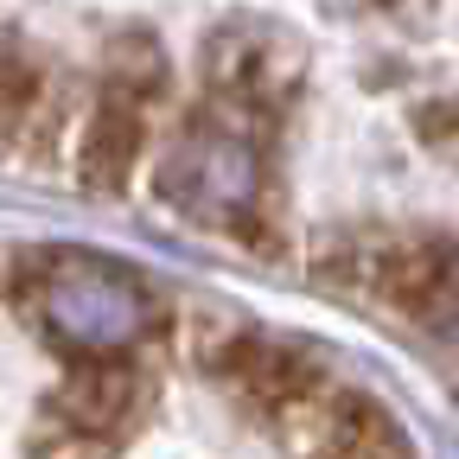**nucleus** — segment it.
I'll use <instances>...</instances> for the list:
<instances>
[{
	"label": "nucleus",
	"mask_w": 459,
	"mask_h": 459,
	"mask_svg": "<svg viewBox=\"0 0 459 459\" xmlns=\"http://www.w3.org/2000/svg\"><path fill=\"white\" fill-rule=\"evenodd\" d=\"M141 153H147V96L108 77L102 96L77 122V147H71L77 186L96 192V198H122L141 172Z\"/></svg>",
	"instance_id": "1"
},
{
	"label": "nucleus",
	"mask_w": 459,
	"mask_h": 459,
	"mask_svg": "<svg viewBox=\"0 0 459 459\" xmlns=\"http://www.w3.org/2000/svg\"><path fill=\"white\" fill-rule=\"evenodd\" d=\"M141 402H147V377L134 364H83L57 389V415L83 440H108L115 428H128L141 415Z\"/></svg>",
	"instance_id": "2"
},
{
	"label": "nucleus",
	"mask_w": 459,
	"mask_h": 459,
	"mask_svg": "<svg viewBox=\"0 0 459 459\" xmlns=\"http://www.w3.org/2000/svg\"><path fill=\"white\" fill-rule=\"evenodd\" d=\"M45 83H51V77L32 65L26 51L0 45V147H7V141H20V128L32 122V108H39Z\"/></svg>",
	"instance_id": "3"
}]
</instances>
